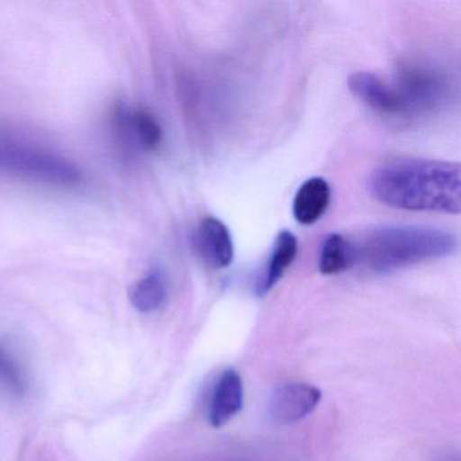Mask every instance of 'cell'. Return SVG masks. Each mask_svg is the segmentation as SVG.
<instances>
[{"label": "cell", "mask_w": 461, "mask_h": 461, "mask_svg": "<svg viewBox=\"0 0 461 461\" xmlns=\"http://www.w3.org/2000/svg\"><path fill=\"white\" fill-rule=\"evenodd\" d=\"M168 298V283L160 269H153L137 280L129 291V299L137 312L149 314L164 306Z\"/></svg>", "instance_id": "cell-11"}, {"label": "cell", "mask_w": 461, "mask_h": 461, "mask_svg": "<svg viewBox=\"0 0 461 461\" xmlns=\"http://www.w3.org/2000/svg\"><path fill=\"white\" fill-rule=\"evenodd\" d=\"M0 169L50 185H74L80 172L74 164L53 153L13 141H0Z\"/></svg>", "instance_id": "cell-3"}, {"label": "cell", "mask_w": 461, "mask_h": 461, "mask_svg": "<svg viewBox=\"0 0 461 461\" xmlns=\"http://www.w3.org/2000/svg\"><path fill=\"white\" fill-rule=\"evenodd\" d=\"M350 93L369 109L384 115H404L403 102L395 85L372 72H355L348 77Z\"/></svg>", "instance_id": "cell-6"}, {"label": "cell", "mask_w": 461, "mask_h": 461, "mask_svg": "<svg viewBox=\"0 0 461 461\" xmlns=\"http://www.w3.org/2000/svg\"><path fill=\"white\" fill-rule=\"evenodd\" d=\"M352 266L349 239L339 233H331L325 237L321 247L320 258H318V268L321 274H339Z\"/></svg>", "instance_id": "cell-12"}, {"label": "cell", "mask_w": 461, "mask_h": 461, "mask_svg": "<svg viewBox=\"0 0 461 461\" xmlns=\"http://www.w3.org/2000/svg\"><path fill=\"white\" fill-rule=\"evenodd\" d=\"M244 404V385L241 376L234 369L222 372L209 409V422L214 428L225 426L229 420H233Z\"/></svg>", "instance_id": "cell-8"}, {"label": "cell", "mask_w": 461, "mask_h": 461, "mask_svg": "<svg viewBox=\"0 0 461 461\" xmlns=\"http://www.w3.org/2000/svg\"><path fill=\"white\" fill-rule=\"evenodd\" d=\"M322 393L307 383H283L269 396L268 411L279 425H290L314 411Z\"/></svg>", "instance_id": "cell-5"}, {"label": "cell", "mask_w": 461, "mask_h": 461, "mask_svg": "<svg viewBox=\"0 0 461 461\" xmlns=\"http://www.w3.org/2000/svg\"><path fill=\"white\" fill-rule=\"evenodd\" d=\"M368 188L377 202L393 209L453 215L461 212L457 163L422 158L390 161L372 172Z\"/></svg>", "instance_id": "cell-1"}, {"label": "cell", "mask_w": 461, "mask_h": 461, "mask_svg": "<svg viewBox=\"0 0 461 461\" xmlns=\"http://www.w3.org/2000/svg\"><path fill=\"white\" fill-rule=\"evenodd\" d=\"M123 128L147 150L156 149L163 140V131L158 121L144 110H133L121 117Z\"/></svg>", "instance_id": "cell-13"}, {"label": "cell", "mask_w": 461, "mask_h": 461, "mask_svg": "<svg viewBox=\"0 0 461 461\" xmlns=\"http://www.w3.org/2000/svg\"><path fill=\"white\" fill-rule=\"evenodd\" d=\"M194 247L199 258L214 269L230 266L234 260V244L228 226L215 217L199 222L194 234Z\"/></svg>", "instance_id": "cell-7"}, {"label": "cell", "mask_w": 461, "mask_h": 461, "mask_svg": "<svg viewBox=\"0 0 461 461\" xmlns=\"http://www.w3.org/2000/svg\"><path fill=\"white\" fill-rule=\"evenodd\" d=\"M349 241L353 266L360 264L376 274L447 258L457 248L449 231L422 226H383Z\"/></svg>", "instance_id": "cell-2"}, {"label": "cell", "mask_w": 461, "mask_h": 461, "mask_svg": "<svg viewBox=\"0 0 461 461\" xmlns=\"http://www.w3.org/2000/svg\"><path fill=\"white\" fill-rule=\"evenodd\" d=\"M0 379H4L7 384L18 391H23L25 385L20 368L2 350H0Z\"/></svg>", "instance_id": "cell-14"}, {"label": "cell", "mask_w": 461, "mask_h": 461, "mask_svg": "<svg viewBox=\"0 0 461 461\" xmlns=\"http://www.w3.org/2000/svg\"><path fill=\"white\" fill-rule=\"evenodd\" d=\"M395 87L403 102L404 115L420 114L436 109L441 104L447 91L441 75L426 68L404 69Z\"/></svg>", "instance_id": "cell-4"}, {"label": "cell", "mask_w": 461, "mask_h": 461, "mask_svg": "<svg viewBox=\"0 0 461 461\" xmlns=\"http://www.w3.org/2000/svg\"><path fill=\"white\" fill-rule=\"evenodd\" d=\"M298 250V240L291 231L282 230L277 234L269 256L268 266L266 267L256 285V295H267L279 283L285 272L295 260Z\"/></svg>", "instance_id": "cell-10"}, {"label": "cell", "mask_w": 461, "mask_h": 461, "mask_svg": "<svg viewBox=\"0 0 461 461\" xmlns=\"http://www.w3.org/2000/svg\"><path fill=\"white\" fill-rule=\"evenodd\" d=\"M331 201L330 185L322 177L306 180L296 191L293 212L296 222L310 226L325 215Z\"/></svg>", "instance_id": "cell-9"}, {"label": "cell", "mask_w": 461, "mask_h": 461, "mask_svg": "<svg viewBox=\"0 0 461 461\" xmlns=\"http://www.w3.org/2000/svg\"><path fill=\"white\" fill-rule=\"evenodd\" d=\"M441 461H458L457 456L456 457H453V456H447V458H442Z\"/></svg>", "instance_id": "cell-15"}]
</instances>
